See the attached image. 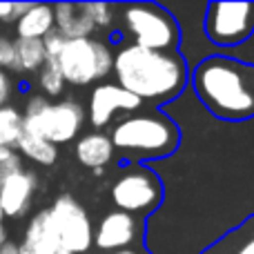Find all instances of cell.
<instances>
[{
    "mask_svg": "<svg viewBox=\"0 0 254 254\" xmlns=\"http://www.w3.org/2000/svg\"><path fill=\"white\" fill-rule=\"evenodd\" d=\"M114 78L143 103H170L190 85V67L179 52L121 45L114 52Z\"/></svg>",
    "mask_w": 254,
    "mask_h": 254,
    "instance_id": "1",
    "label": "cell"
},
{
    "mask_svg": "<svg viewBox=\"0 0 254 254\" xmlns=\"http://www.w3.org/2000/svg\"><path fill=\"white\" fill-rule=\"evenodd\" d=\"M190 87L210 114L223 121L254 119V65L230 56H207L190 69Z\"/></svg>",
    "mask_w": 254,
    "mask_h": 254,
    "instance_id": "2",
    "label": "cell"
},
{
    "mask_svg": "<svg viewBox=\"0 0 254 254\" xmlns=\"http://www.w3.org/2000/svg\"><path fill=\"white\" fill-rule=\"evenodd\" d=\"M114 149L136 161L165 158L181 145V129L167 114L156 110H140L116 121L110 131Z\"/></svg>",
    "mask_w": 254,
    "mask_h": 254,
    "instance_id": "3",
    "label": "cell"
},
{
    "mask_svg": "<svg viewBox=\"0 0 254 254\" xmlns=\"http://www.w3.org/2000/svg\"><path fill=\"white\" fill-rule=\"evenodd\" d=\"M119 22L138 45L154 52H176L181 45V27L174 13L154 2H129L119 7Z\"/></svg>",
    "mask_w": 254,
    "mask_h": 254,
    "instance_id": "4",
    "label": "cell"
},
{
    "mask_svg": "<svg viewBox=\"0 0 254 254\" xmlns=\"http://www.w3.org/2000/svg\"><path fill=\"white\" fill-rule=\"evenodd\" d=\"M56 65L67 85H98L114 74V49L98 38H74L65 43Z\"/></svg>",
    "mask_w": 254,
    "mask_h": 254,
    "instance_id": "5",
    "label": "cell"
},
{
    "mask_svg": "<svg viewBox=\"0 0 254 254\" xmlns=\"http://www.w3.org/2000/svg\"><path fill=\"white\" fill-rule=\"evenodd\" d=\"M203 29L210 43L237 47L254 34V2L250 0H214L207 4Z\"/></svg>",
    "mask_w": 254,
    "mask_h": 254,
    "instance_id": "6",
    "label": "cell"
},
{
    "mask_svg": "<svg viewBox=\"0 0 254 254\" xmlns=\"http://www.w3.org/2000/svg\"><path fill=\"white\" fill-rule=\"evenodd\" d=\"M87 123V112L74 98L56 101L40 114L25 116V134L47 138L56 147L67 143H76Z\"/></svg>",
    "mask_w": 254,
    "mask_h": 254,
    "instance_id": "7",
    "label": "cell"
},
{
    "mask_svg": "<svg viewBox=\"0 0 254 254\" xmlns=\"http://www.w3.org/2000/svg\"><path fill=\"white\" fill-rule=\"evenodd\" d=\"M116 210L131 216H147L163 201V183L147 167H131L116 176L110 188Z\"/></svg>",
    "mask_w": 254,
    "mask_h": 254,
    "instance_id": "8",
    "label": "cell"
},
{
    "mask_svg": "<svg viewBox=\"0 0 254 254\" xmlns=\"http://www.w3.org/2000/svg\"><path fill=\"white\" fill-rule=\"evenodd\" d=\"M56 239L69 254H85L94 246V228L89 214L71 194H61L49 205Z\"/></svg>",
    "mask_w": 254,
    "mask_h": 254,
    "instance_id": "9",
    "label": "cell"
},
{
    "mask_svg": "<svg viewBox=\"0 0 254 254\" xmlns=\"http://www.w3.org/2000/svg\"><path fill=\"white\" fill-rule=\"evenodd\" d=\"M145 103L140 101L138 96L129 94L127 89H123L121 85L116 83H98L92 87L87 98V121L89 125L94 127L96 131H103L105 127H110L114 123V119L123 112V114H136L140 112Z\"/></svg>",
    "mask_w": 254,
    "mask_h": 254,
    "instance_id": "10",
    "label": "cell"
},
{
    "mask_svg": "<svg viewBox=\"0 0 254 254\" xmlns=\"http://www.w3.org/2000/svg\"><path fill=\"white\" fill-rule=\"evenodd\" d=\"M138 234H140L138 216H131L121 210H112L94 228V246L101 252L114 254L119 250H129V246L138 239Z\"/></svg>",
    "mask_w": 254,
    "mask_h": 254,
    "instance_id": "11",
    "label": "cell"
},
{
    "mask_svg": "<svg viewBox=\"0 0 254 254\" xmlns=\"http://www.w3.org/2000/svg\"><path fill=\"white\" fill-rule=\"evenodd\" d=\"M36 192H38V176L25 167L0 181V216L22 219L29 214Z\"/></svg>",
    "mask_w": 254,
    "mask_h": 254,
    "instance_id": "12",
    "label": "cell"
},
{
    "mask_svg": "<svg viewBox=\"0 0 254 254\" xmlns=\"http://www.w3.org/2000/svg\"><path fill=\"white\" fill-rule=\"evenodd\" d=\"M74 154L76 161L87 170H105L116 156L114 143H112L110 134L105 131H87V134L78 136V140L74 143Z\"/></svg>",
    "mask_w": 254,
    "mask_h": 254,
    "instance_id": "13",
    "label": "cell"
},
{
    "mask_svg": "<svg viewBox=\"0 0 254 254\" xmlns=\"http://www.w3.org/2000/svg\"><path fill=\"white\" fill-rule=\"evenodd\" d=\"M54 16H56V29L67 40L74 38H92L96 31L89 16L87 2H56L54 4Z\"/></svg>",
    "mask_w": 254,
    "mask_h": 254,
    "instance_id": "14",
    "label": "cell"
},
{
    "mask_svg": "<svg viewBox=\"0 0 254 254\" xmlns=\"http://www.w3.org/2000/svg\"><path fill=\"white\" fill-rule=\"evenodd\" d=\"M22 243L34 250V254H69L65 248L61 246V241L56 239V232L52 228V216H49V207L36 212L29 219L25 230Z\"/></svg>",
    "mask_w": 254,
    "mask_h": 254,
    "instance_id": "15",
    "label": "cell"
},
{
    "mask_svg": "<svg viewBox=\"0 0 254 254\" xmlns=\"http://www.w3.org/2000/svg\"><path fill=\"white\" fill-rule=\"evenodd\" d=\"M16 38H34L43 40L49 31L56 29V16H54V4L49 2H31L29 11L13 25Z\"/></svg>",
    "mask_w": 254,
    "mask_h": 254,
    "instance_id": "16",
    "label": "cell"
},
{
    "mask_svg": "<svg viewBox=\"0 0 254 254\" xmlns=\"http://www.w3.org/2000/svg\"><path fill=\"white\" fill-rule=\"evenodd\" d=\"M13 52H16L13 71L20 76H38L40 69L47 65V52L43 40L13 38Z\"/></svg>",
    "mask_w": 254,
    "mask_h": 254,
    "instance_id": "17",
    "label": "cell"
},
{
    "mask_svg": "<svg viewBox=\"0 0 254 254\" xmlns=\"http://www.w3.org/2000/svg\"><path fill=\"white\" fill-rule=\"evenodd\" d=\"M25 134V116L22 110L7 105L0 110V147L18 152L20 138Z\"/></svg>",
    "mask_w": 254,
    "mask_h": 254,
    "instance_id": "18",
    "label": "cell"
},
{
    "mask_svg": "<svg viewBox=\"0 0 254 254\" xmlns=\"http://www.w3.org/2000/svg\"><path fill=\"white\" fill-rule=\"evenodd\" d=\"M18 154L40 167H52L58 161L56 145L49 143L47 138H38V136H29V134H22L20 145H18Z\"/></svg>",
    "mask_w": 254,
    "mask_h": 254,
    "instance_id": "19",
    "label": "cell"
},
{
    "mask_svg": "<svg viewBox=\"0 0 254 254\" xmlns=\"http://www.w3.org/2000/svg\"><path fill=\"white\" fill-rule=\"evenodd\" d=\"M36 85H38L40 94H43L45 98H61L67 87V83H65V78H63L56 63H47V65L40 69V74L36 76Z\"/></svg>",
    "mask_w": 254,
    "mask_h": 254,
    "instance_id": "20",
    "label": "cell"
},
{
    "mask_svg": "<svg viewBox=\"0 0 254 254\" xmlns=\"http://www.w3.org/2000/svg\"><path fill=\"white\" fill-rule=\"evenodd\" d=\"M87 9H89V16H92V22L96 29H112L114 22L119 20L116 11L119 7L116 4H110V2H87Z\"/></svg>",
    "mask_w": 254,
    "mask_h": 254,
    "instance_id": "21",
    "label": "cell"
},
{
    "mask_svg": "<svg viewBox=\"0 0 254 254\" xmlns=\"http://www.w3.org/2000/svg\"><path fill=\"white\" fill-rule=\"evenodd\" d=\"M31 2H0V22L2 25H16L27 11Z\"/></svg>",
    "mask_w": 254,
    "mask_h": 254,
    "instance_id": "22",
    "label": "cell"
},
{
    "mask_svg": "<svg viewBox=\"0 0 254 254\" xmlns=\"http://www.w3.org/2000/svg\"><path fill=\"white\" fill-rule=\"evenodd\" d=\"M65 43H67V38L61 34L58 29H54V31H49L47 36L43 38V45H45V52H47V63H56L58 61V56H61V52H63V47H65Z\"/></svg>",
    "mask_w": 254,
    "mask_h": 254,
    "instance_id": "23",
    "label": "cell"
},
{
    "mask_svg": "<svg viewBox=\"0 0 254 254\" xmlns=\"http://www.w3.org/2000/svg\"><path fill=\"white\" fill-rule=\"evenodd\" d=\"M22 170V158L18 152H11V149H7V152L0 156V181H4L7 176L16 174V172Z\"/></svg>",
    "mask_w": 254,
    "mask_h": 254,
    "instance_id": "24",
    "label": "cell"
},
{
    "mask_svg": "<svg viewBox=\"0 0 254 254\" xmlns=\"http://www.w3.org/2000/svg\"><path fill=\"white\" fill-rule=\"evenodd\" d=\"M13 63H16V52H13V38L0 34V69L13 71Z\"/></svg>",
    "mask_w": 254,
    "mask_h": 254,
    "instance_id": "25",
    "label": "cell"
},
{
    "mask_svg": "<svg viewBox=\"0 0 254 254\" xmlns=\"http://www.w3.org/2000/svg\"><path fill=\"white\" fill-rule=\"evenodd\" d=\"M13 94V78L7 69H0V110L9 105Z\"/></svg>",
    "mask_w": 254,
    "mask_h": 254,
    "instance_id": "26",
    "label": "cell"
},
{
    "mask_svg": "<svg viewBox=\"0 0 254 254\" xmlns=\"http://www.w3.org/2000/svg\"><path fill=\"white\" fill-rule=\"evenodd\" d=\"M0 254H18V243L7 241L4 246H0Z\"/></svg>",
    "mask_w": 254,
    "mask_h": 254,
    "instance_id": "27",
    "label": "cell"
},
{
    "mask_svg": "<svg viewBox=\"0 0 254 254\" xmlns=\"http://www.w3.org/2000/svg\"><path fill=\"white\" fill-rule=\"evenodd\" d=\"M237 254H254V239H250V241H248L246 246L239 248Z\"/></svg>",
    "mask_w": 254,
    "mask_h": 254,
    "instance_id": "28",
    "label": "cell"
},
{
    "mask_svg": "<svg viewBox=\"0 0 254 254\" xmlns=\"http://www.w3.org/2000/svg\"><path fill=\"white\" fill-rule=\"evenodd\" d=\"M9 239H7V225H4V221H2V216H0V246H4Z\"/></svg>",
    "mask_w": 254,
    "mask_h": 254,
    "instance_id": "29",
    "label": "cell"
},
{
    "mask_svg": "<svg viewBox=\"0 0 254 254\" xmlns=\"http://www.w3.org/2000/svg\"><path fill=\"white\" fill-rule=\"evenodd\" d=\"M92 174L94 176H103V174H105V170H103V167H101V170H92Z\"/></svg>",
    "mask_w": 254,
    "mask_h": 254,
    "instance_id": "30",
    "label": "cell"
},
{
    "mask_svg": "<svg viewBox=\"0 0 254 254\" xmlns=\"http://www.w3.org/2000/svg\"><path fill=\"white\" fill-rule=\"evenodd\" d=\"M114 254H136L134 250H119V252H114Z\"/></svg>",
    "mask_w": 254,
    "mask_h": 254,
    "instance_id": "31",
    "label": "cell"
},
{
    "mask_svg": "<svg viewBox=\"0 0 254 254\" xmlns=\"http://www.w3.org/2000/svg\"><path fill=\"white\" fill-rule=\"evenodd\" d=\"M4 152H7V149H2V147H0V156H2V154H4Z\"/></svg>",
    "mask_w": 254,
    "mask_h": 254,
    "instance_id": "32",
    "label": "cell"
}]
</instances>
